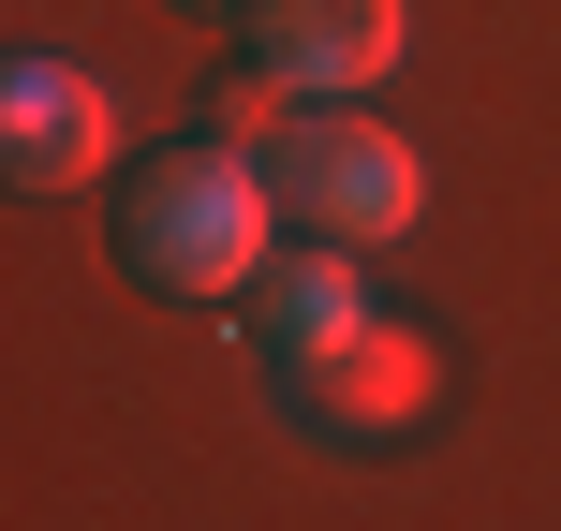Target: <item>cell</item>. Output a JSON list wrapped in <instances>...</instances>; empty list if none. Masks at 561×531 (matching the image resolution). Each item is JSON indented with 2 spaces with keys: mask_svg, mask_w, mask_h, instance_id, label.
Instances as JSON below:
<instances>
[{
  "mask_svg": "<svg viewBox=\"0 0 561 531\" xmlns=\"http://www.w3.org/2000/svg\"><path fill=\"white\" fill-rule=\"evenodd\" d=\"M118 266L148 280V296H178V310H222V296H252L266 252L296 222H280V193H266V163L252 148H222V134H178V148H148V163H118Z\"/></svg>",
  "mask_w": 561,
  "mask_h": 531,
  "instance_id": "1",
  "label": "cell"
},
{
  "mask_svg": "<svg viewBox=\"0 0 561 531\" xmlns=\"http://www.w3.org/2000/svg\"><path fill=\"white\" fill-rule=\"evenodd\" d=\"M266 193H280V222H296V236L385 252V236H414L428 163H414V134H385L369 104H296V118H280V148H266Z\"/></svg>",
  "mask_w": 561,
  "mask_h": 531,
  "instance_id": "2",
  "label": "cell"
},
{
  "mask_svg": "<svg viewBox=\"0 0 561 531\" xmlns=\"http://www.w3.org/2000/svg\"><path fill=\"white\" fill-rule=\"evenodd\" d=\"M118 163V89L59 45H15L0 59V177L15 193H89Z\"/></svg>",
  "mask_w": 561,
  "mask_h": 531,
  "instance_id": "3",
  "label": "cell"
},
{
  "mask_svg": "<svg viewBox=\"0 0 561 531\" xmlns=\"http://www.w3.org/2000/svg\"><path fill=\"white\" fill-rule=\"evenodd\" d=\"M266 399H280L296 428H325V443H399V428L444 399V355H428V325H399V310H385V325H355L325 369H280Z\"/></svg>",
  "mask_w": 561,
  "mask_h": 531,
  "instance_id": "4",
  "label": "cell"
},
{
  "mask_svg": "<svg viewBox=\"0 0 561 531\" xmlns=\"http://www.w3.org/2000/svg\"><path fill=\"white\" fill-rule=\"evenodd\" d=\"M237 15H252V74H280L296 104H355V89H385L399 45H414L399 0H237Z\"/></svg>",
  "mask_w": 561,
  "mask_h": 531,
  "instance_id": "5",
  "label": "cell"
},
{
  "mask_svg": "<svg viewBox=\"0 0 561 531\" xmlns=\"http://www.w3.org/2000/svg\"><path fill=\"white\" fill-rule=\"evenodd\" d=\"M237 310H252L266 384H280V369H325L355 325H385V310H369V266L340 252V236H280V252H266V280H252Z\"/></svg>",
  "mask_w": 561,
  "mask_h": 531,
  "instance_id": "6",
  "label": "cell"
},
{
  "mask_svg": "<svg viewBox=\"0 0 561 531\" xmlns=\"http://www.w3.org/2000/svg\"><path fill=\"white\" fill-rule=\"evenodd\" d=\"M280 118H296V89L237 59V74H222V104H207V134H222V148H252V163H266V148H280Z\"/></svg>",
  "mask_w": 561,
  "mask_h": 531,
  "instance_id": "7",
  "label": "cell"
}]
</instances>
